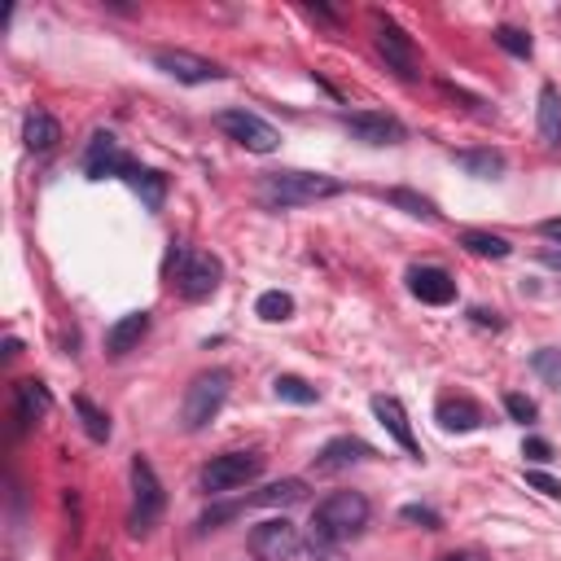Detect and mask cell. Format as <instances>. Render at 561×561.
I'll list each match as a JSON object with an SVG mask.
<instances>
[{
    "instance_id": "30",
    "label": "cell",
    "mask_w": 561,
    "mask_h": 561,
    "mask_svg": "<svg viewBox=\"0 0 561 561\" xmlns=\"http://www.w3.org/2000/svg\"><path fill=\"white\" fill-rule=\"evenodd\" d=\"M492 36H496V44H500L505 53H513V58H531V49H535L531 36H526L522 27H509V23H500Z\"/></svg>"
},
{
    "instance_id": "18",
    "label": "cell",
    "mask_w": 561,
    "mask_h": 561,
    "mask_svg": "<svg viewBox=\"0 0 561 561\" xmlns=\"http://www.w3.org/2000/svg\"><path fill=\"white\" fill-rule=\"evenodd\" d=\"M49 412H53V395H49L44 382L27 378V382L14 386V417H18V425H36V421H44Z\"/></svg>"
},
{
    "instance_id": "19",
    "label": "cell",
    "mask_w": 561,
    "mask_h": 561,
    "mask_svg": "<svg viewBox=\"0 0 561 561\" xmlns=\"http://www.w3.org/2000/svg\"><path fill=\"white\" fill-rule=\"evenodd\" d=\"M23 141H27L31 154H49L62 141V124L49 115V110H31V115L23 119Z\"/></svg>"
},
{
    "instance_id": "21",
    "label": "cell",
    "mask_w": 561,
    "mask_h": 561,
    "mask_svg": "<svg viewBox=\"0 0 561 561\" xmlns=\"http://www.w3.org/2000/svg\"><path fill=\"white\" fill-rule=\"evenodd\" d=\"M303 496H307V483H303V479H281V483H268V487H259L255 496H246L242 509H246V505H264V509H277V505H281V509H285V505H298Z\"/></svg>"
},
{
    "instance_id": "10",
    "label": "cell",
    "mask_w": 561,
    "mask_h": 561,
    "mask_svg": "<svg viewBox=\"0 0 561 561\" xmlns=\"http://www.w3.org/2000/svg\"><path fill=\"white\" fill-rule=\"evenodd\" d=\"M154 66L163 75H171L176 84H215V79H224V71L211 58H197L189 49H154Z\"/></svg>"
},
{
    "instance_id": "3",
    "label": "cell",
    "mask_w": 561,
    "mask_h": 561,
    "mask_svg": "<svg viewBox=\"0 0 561 561\" xmlns=\"http://www.w3.org/2000/svg\"><path fill=\"white\" fill-rule=\"evenodd\" d=\"M167 277H171V285H176V294H180V298L202 303V298H211V294L219 290V281H224V264H219L211 251L176 246V251H171V259H167Z\"/></svg>"
},
{
    "instance_id": "35",
    "label": "cell",
    "mask_w": 561,
    "mask_h": 561,
    "mask_svg": "<svg viewBox=\"0 0 561 561\" xmlns=\"http://www.w3.org/2000/svg\"><path fill=\"white\" fill-rule=\"evenodd\" d=\"M539 233H544L552 246H561V215H557V219H544V224H539Z\"/></svg>"
},
{
    "instance_id": "37",
    "label": "cell",
    "mask_w": 561,
    "mask_h": 561,
    "mask_svg": "<svg viewBox=\"0 0 561 561\" xmlns=\"http://www.w3.org/2000/svg\"><path fill=\"white\" fill-rule=\"evenodd\" d=\"M470 320H474V324H492V329H500V316H496V311H487V307H474V311H470Z\"/></svg>"
},
{
    "instance_id": "7",
    "label": "cell",
    "mask_w": 561,
    "mask_h": 561,
    "mask_svg": "<svg viewBox=\"0 0 561 561\" xmlns=\"http://www.w3.org/2000/svg\"><path fill=\"white\" fill-rule=\"evenodd\" d=\"M215 128L229 137V141H238L242 150H251V154H272L281 145V132L268 119H259L255 110H219Z\"/></svg>"
},
{
    "instance_id": "29",
    "label": "cell",
    "mask_w": 561,
    "mask_h": 561,
    "mask_svg": "<svg viewBox=\"0 0 561 561\" xmlns=\"http://www.w3.org/2000/svg\"><path fill=\"white\" fill-rule=\"evenodd\" d=\"M531 369H535L552 391H561V347H539V352L531 356Z\"/></svg>"
},
{
    "instance_id": "33",
    "label": "cell",
    "mask_w": 561,
    "mask_h": 561,
    "mask_svg": "<svg viewBox=\"0 0 561 561\" xmlns=\"http://www.w3.org/2000/svg\"><path fill=\"white\" fill-rule=\"evenodd\" d=\"M522 457L535 461V466H548L552 461V447H548V438H526L522 443Z\"/></svg>"
},
{
    "instance_id": "32",
    "label": "cell",
    "mask_w": 561,
    "mask_h": 561,
    "mask_svg": "<svg viewBox=\"0 0 561 561\" xmlns=\"http://www.w3.org/2000/svg\"><path fill=\"white\" fill-rule=\"evenodd\" d=\"M399 518H404V522H421L425 531H438V526H443V518H438L434 509H425V505H404Z\"/></svg>"
},
{
    "instance_id": "17",
    "label": "cell",
    "mask_w": 561,
    "mask_h": 561,
    "mask_svg": "<svg viewBox=\"0 0 561 561\" xmlns=\"http://www.w3.org/2000/svg\"><path fill=\"white\" fill-rule=\"evenodd\" d=\"M434 417H438V425H443L447 434H470V430L483 425V408H479L474 399H466V395H447V399H438Z\"/></svg>"
},
{
    "instance_id": "6",
    "label": "cell",
    "mask_w": 561,
    "mask_h": 561,
    "mask_svg": "<svg viewBox=\"0 0 561 561\" xmlns=\"http://www.w3.org/2000/svg\"><path fill=\"white\" fill-rule=\"evenodd\" d=\"M163 505H167V496H163L154 466L145 457H132V518H128L132 535H150L154 522L163 518Z\"/></svg>"
},
{
    "instance_id": "14",
    "label": "cell",
    "mask_w": 561,
    "mask_h": 561,
    "mask_svg": "<svg viewBox=\"0 0 561 561\" xmlns=\"http://www.w3.org/2000/svg\"><path fill=\"white\" fill-rule=\"evenodd\" d=\"M408 290H412V298H421L430 307H447L457 298V281L443 268H408Z\"/></svg>"
},
{
    "instance_id": "13",
    "label": "cell",
    "mask_w": 561,
    "mask_h": 561,
    "mask_svg": "<svg viewBox=\"0 0 561 561\" xmlns=\"http://www.w3.org/2000/svg\"><path fill=\"white\" fill-rule=\"evenodd\" d=\"M369 457H373V447H369L365 438L343 434V438H329L320 452H316V470H320V474H339V470H352V466H360V461H369Z\"/></svg>"
},
{
    "instance_id": "20",
    "label": "cell",
    "mask_w": 561,
    "mask_h": 561,
    "mask_svg": "<svg viewBox=\"0 0 561 561\" xmlns=\"http://www.w3.org/2000/svg\"><path fill=\"white\" fill-rule=\"evenodd\" d=\"M452 163L474 180H500L505 176V154L500 150H457Z\"/></svg>"
},
{
    "instance_id": "36",
    "label": "cell",
    "mask_w": 561,
    "mask_h": 561,
    "mask_svg": "<svg viewBox=\"0 0 561 561\" xmlns=\"http://www.w3.org/2000/svg\"><path fill=\"white\" fill-rule=\"evenodd\" d=\"M539 264L552 268V272H561V246H544V251H539Z\"/></svg>"
},
{
    "instance_id": "34",
    "label": "cell",
    "mask_w": 561,
    "mask_h": 561,
    "mask_svg": "<svg viewBox=\"0 0 561 561\" xmlns=\"http://www.w3.org/2000/svg\"><path fill=\"white\" fill-rule=\"evenodd\" d=\"M526 483H531L535 492H544V496L561 500V483H557V479H548V474H535V470H531V474H526Z\"/></svg>"
},
{
    "instance_id": "31",
    "label": "cell",
    "mask_w": 561,
    "mask_h": 561,
    "mask_svg": "<svg viewBox=\"0 0 561 561\" xmlns=\"http://www.w3.org/2000/svg\"><path fill=\"white\" fill-rule=\"evenodd\" d=\"M505 412L513 417V421H522V425H531L535 417H539V408H535V399H526V395H505Z\"/></svg>"
},
{
    "instance_id": "8",
    "label": "cell",
    "mask_w": 561,
    "mask_h": 561,
    "mask_svg": "<svg viewBox=\"0 0 561 561\" xmlns=\"http://www.w3.org/2000/svg\"><path fill=\"white\" fill-rule=\"evenodd\" d=\"M137 167L141 163L124 154V145H119L115 132H97L88 141V150H84V176L88 180H132Z\"/></svg>"
},
{
    "instance_id": "16",
    "label": "cell",
    "mask_w": 561,
    "mask_h": 561,
    "mask_svg": "<svg viewBox=\"0 0 561 561\" xmlns=\"http://www.w3.org/2000/svg\"><path fill=\"white\" fill-rule=\"evenodd\" d=\"M145 333H150V311H145V307L119 316L115 324L105 329V356H128V352H137Z\"/></svg>"
},
{
    "instance_id": "4",
    "label": "cell",
    "mask_w": 561,
    "mask_h": 561,
    "mask_svg": "<svg viewBox=\"0 0 561 561\" xmlns=\"http://www.w3.org/2000/svg\"><path fill=\"white\" fill-rule=\"evenodd\" d=\"M229 386H233V373L229 369H206L189 382L184 399H180V425L184 430H202L219 417L224 399H229Z\"/></svg>"
},
{
    "instance_id": "1",
    "label": "cell",
    "mask_w": 561,
    "mask_h": 561,
    "mask_svg": "<svg viewBox=\"0 0 561 561\" xmlns=\"http://www.w3.org/2000/svg\"><path fill=\"white\" fill-rule=\"evenodd\" d=\"M369 500L360 492H333L311 513V548H333L369 526Z\"/></svg>"
},
{
    "instance_id": "11",
    "label": "cell",
    "mask_w": 561,
    "mask_h": 561,
    "mask_svg": "<svg viewBox=\"0 0 561 561\" xmlns=\"http://www.w3.org/2000/svg\"><path fill=\"white\" fill-rule=\"evenodd\" d=\"M343 128L365 141V145H399L408 132L395 115H382V110H352V115H343Z\"/></svg>"
},
{
    "instance_id": "22",
    "label": "cell",
    "mask_w": 561,
    "mask_h": 561,
    "mask_svg": "<svg viewBox=\"0 0 561 561\" xmlns=\"http://www.w3.org/2000/svg\"><path fill=\"white\" fill-rule=\"evenodd\" d=\"M539 137L548 141V145H557L561 141V92L552 88V84H544L539 88Z\"/></svg>"
},
{
    "instance_id": "2",
    "label": "cell",
    "mask_w": 561,
    "mask_h": 561,
    "mask_svg": "<svg viewBox=\"0 0 561 561\" xmlns=\"http://www.w3.org/2000/svg\"><path fill=\"white\" fill-rule=\"evenodd\" d=\"M259 193H264L268 206L290 211V206H311V202H324V197H339L343 193V180L339 176H324V171L281 167V171H268L264 176Z\"/></svg>"
},
{
    "instance_id": "12",
    "label": "cell",
    "mask_w": 561,
    "mask_h": 561,
    "mask_svg": "<svg viewBox=\"0 0 561 561\" xmlns=\"http://www.w3.org/2000/svg\"><path fill=\"white\" fill-rule=\"evenodd\" d=\"M373 44H378L382 62H386L395 75H404V79H417V75H421V71H417V49H412V40H408L391 18H378Z\"/></svg>"
},
{
    "instance_id": "24",
    "label": "cell",
    "mask_w": 561,
    "mask_h": 561,
    "mask_svg": "<svg viewBox=\"0 0 561 561\" xmlns=\"http://www.w3.org/2000/svg\"><path fill=\"white\" fill-rule=\"evenodd\" d=\"M128 184H132V189L141 193V202H145L150 211H158V206H163V197H167V176H163V171H150V167H137Z\"/></svg>"
},
{
    "instance_id": "15",
    "label": "cell",
    "mask_w": 561,
    "mask_h": 561,
    "mask_svg": "<svg viewBox=\"0 0 561 561\" xmlns=\"http://www.w3.org/2000/svg\"><path fill=\"white\" fill-rule=\"evenodd\" d=\"M373 417L386 425V434L404 447L408 457H421V447H417V434H412V421H408V412H404V404L395 399V395H373Z\"/></svg>"
},
{
    "instance_id": "28",
    "label": "cell",
    "mask_w": 561,
    "mask_h": 561,
    "mask_svg": "<svg viewBox=\"0 0 561 561\" xmlns=\"http://www.w3.org/2000/svg\"><path fill=\"white\" fill-rule=\"evenodd\" d=\"M386 202L399 206V211H408V215H417V219H438L434 202L421 197V193H412V189H386Z\"/></svg>"
},
{
    "instance_id": "38",
    "label": "cell",
    "mask_w": 561,
    "mask_h": 561,
    "mask_svg": "<svg viewBox=\"0 0 561 561\" xmlns=\"http://www.w3.org/2000/svg\"><path fill=\"white\" fill-rule=\"evenodd\" d=\"M438 561H483V557L479 552H443Z\"/></svg>"
},
{
    "instance_id": "9",
    "label": "cell",
    "mask_w": 561,
    "mask_h": 561,
    "mask_svg": "<svg viewBox=\"0 0 561 561\" xmlns=\"http://www.w3.org/2000/svg\"><path fill=\"white\" fill-rule=\"evenodd\" d=\"M303 548V535L290 518H268L251 531V557L255 561H294Z\"/></svg>"
},
{
    "instance_id": "26",
    "label": "cell",
    "mask_w": 561,
    "mask_h": 561,
    "mask_svg": "<svg viewBox=\"0 0 561 561\" xmlns=\"http://www.w3.org/2000/svg\"><path fill=\"white\" fill-rule=\"evenodd\" d=\"M75 412H79V421H84V434L92 438V443H105L110 438V417L88 399V395H75Z\"/></svg>"
},
{
    "instance_id": "5",
    "label": "cell",
    "mask_w": 561,
    "mask_h": 561,
    "mask_svg": "<svg viewBox=\"0 0 561 561\" xmlns=\"http://www.w3.org/2000/svg\"><path fill=\"white\" fill-rule=\"evenodd\" d=\"M264 474V457L259 452H224V457H211L206 470H202V492L206 496H229L246 483H255Z\"/></svg>"
},
{
    "instance_id": "23",
    "label": "cell",
    "mask_w": 561,
    "mask_h": 561,
    "mask_svg": "<svg viewBox=\"0 0 561 561\" xmlns=\"http://www.w3.org/2000/svg\"><path fill=\"white\" fill-rule=\"evenodd\" d=\"M461 246H466L470 255H479V259H509V255H513L509 238L487 233V229H466V233H461Z\"/></svg>"
},
{
    "instance_id": "27",
    "label": "cell",
    "mask_w": 561,
    "mask_h": 561,
    "mask_svg": "<svg viewBox=\"0 0 561 561\" xmlns=\"http://www.w3.org/2000/svg\"><path fill=\"white\" fill-rule=\"evenodd\" d=\"M272 391H277V399H285V404H316V399H320V391H316L311 382L294 378V373H281V378L272 382Z\"/></svg>"
},
{
    "instance_id": "25",
    "label": "cell",
    "mask_w": 561,
    "mask_h": 561,
    "mask_svg": "<svg viewBox=\"0 0 561 561\" xmlns=\"http://www.w3.org/2000/svg\"><path fill=\"white\" fill-rule=\"evenodd\" d=\"M255 316L268 320V324H281V320L294 316V298H290L285 290H264L259 303H255Z\"/></svg>"
}]
</instances>
